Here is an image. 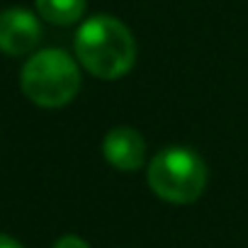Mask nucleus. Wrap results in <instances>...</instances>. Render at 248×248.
<instances>
[{"label": "nucleus", "mask_w": 248, "mask_h": 248, "mask_svg": "<svg viewBox=\"0 0 248 248\" xmlns=\"http://www.w3.org/2000/svg\"><path fill=\"white\" fill-rule=\"evenodd\" d=\"M76 56L97 78L114 80L129 73L137 61V42L132 32L109 15L85 20L76 34Z\"/></svg>", "instance_id": "1"}, {"label": "nucleus", "mask_w": 248, "mask_h": 248, "mask_svg": "<svg viewBox=\"0 0 248 248\" xmlns=\"http://www.w3.org/2000/svg\"><path fill=\"white\" fill-rule=\"evenodd\" d=\"M146 178L151 190L161 200L187 204L202 195L207 185V166L195 151L183 146H168L154 156Z\"/></svg>", "instance_id": "2"}, {"label": "nucleus", "mask_w": 248, "mask_h": 248, "mask_svg": "<svg viewBox=\"0 0 248 248\" xmlns=\"http://www.w3.org/2000/svg\"><path fill=\"white\" fill-rule=\"evenodd\" d=\"M78 88V66L61 49H44L34 54L22 68V90L42 107H61L71 102Z\"/></svg>", "instance_id": "3"}, {"label": "nucleus", "mask_w": 248, "mask_h": 248, "mask_svg": "<svg viewBox=\"0 0 248 248\" xmlns=\"http://www.w3.org/2000/svg\"><path fill=\"white\" fill-rule=\"evenodd\" d=\"M42 39L39 20L25 8H10L0 13V51L10 56L30 54Z\"/></svg>", "instance_id": "4"}, {"label": "nucleus", "mask_w": 248, "mask_h": 248, "mask_svg": "<svg viewBox=\"0 0 248 248\" xmlns=\"http://www.w3.org/2000/svg\"><path fill=\"white\" fill-rule=\"evenodd\" d=\"M102 151H105V158L109 161V166H114L117 170H124V173L139 170L146 158V144H144L141 134L132 127L112 129L105 137Z\"/></svg>", "instance_id": "5"}, {"label": "nucleus", "mask_w": 248, "mask_h": 248, "mask_svg": "<svg viewBox=\"0 0 248 248\" xmlns=\"http://www.w3.org/2000/svg\"><path fill=\"white\" fill-rule=\"evenodd\" d=\"M37 13L51 25H73L85 13V0H34Z\"/></svg>", "instance_id": "6"}, {"label": "nucleus", "mask_w": 248, "mask_h": 248, "mask_svg": "<svg viewBox=\"0 0 248 248\" xmlns=\"http://www.w3.org/2000/svg\"><path fill=\"white\" fill-rule=\"evenodd\" d=\"M54 248H90V246L83 238H78V236H63V238H59L54 243Z\"/></svg>", "instance_id": "7"}, {"label": "nucleus", "mask_w": 248, "mask_h": 248, "mask_svg": "<svg viewBox=\"0 0 248 248\" xmlns=\"http://www.w3.org/2000/svg\"><path fill=\"white\" fill-rule=\"evenodd\" d=\"M0 248H22L15 238H10V236H5V233H0Z\"/></svg>", "instance_id": "8"}]
</instances>
